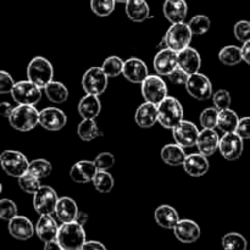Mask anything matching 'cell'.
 Here are the masks:
<instances>
[{
    "label": "cell",
    "instance_id": "6da1fadb",
    "mask_svg": "<svg viewBox=\"0 0 250 250\" xmlns=\"http://www.w3.org/2000/svg\"><path fill=\"white\" fill-rule=\"evenodd\" d=\"M183 106L176 98L166 97L158 104V122L167 129H173L183 121Z\"/></svg>",
    "mask_w": 250,
    "mask_h": 250
},
{
    "label": "cell",
    "instance_id": "7a4b0ae2",
    "mask_svg": "<svg viewBox=\"0 0 250 250\" xmlns=\"http://www.w3.org/2000/svg\"><path fill=\"white\" fill-rule=\"evenodd\" d=\"M56 239L63 250H81L87 242L84 229L76 221L61 225Z\"/></svg>",
    "mask_w": 250,
    "mask_h": 250
},
{
    "label": "cell",
    "instance_id": "3957f363",
    "mask_svg": "<svg viewBox=\"0 0 250 250\" xmlns=\"http://www.w3.org/2000/svg\"><path fill=\"white\" fill-rule=\"evenodd\" d=\"M9 122L11 127L20 132L32 131L39 125V111L34 105H17L10 115Z\"/></svg>",
    "mask_w": 250,
    "mask_h": 250
},
{
    "label": "cell",
    "instance_id": "277c9868",
    "mask_svg": "<svg viewBox=\"0 0 250 250\" xmlns=\"http://www.w3.org/2000/svg\"><path fill=\"white\" fill-rule=\"evenodd\" d=\"M27 77L28 81L38 85L39 88H45L53 81L54 68L50 61L43 56H36L29 61L27 66Z\"/></svg>",
    "mask_w": 250,
    "mask_h": 250
},
{
    "label": "cell",
    "instance_id": "5b68a950",
    "mask_svg": "<svg viewBox=\"0 0 250 250\" xmlns=\"http://www.w3.org/2000/svg\"><path fill=\"white\" fill-rule=\"evenodd\" d=\"M0 165L6 175L19 178L28 171L29 163L21 151L5 150L0 154Z\"/></svg>",
    "mask_w": 250,
    "mask_h": 250
},
{
    "label": "cell",
    "instance_id": "8992f818",
    "mask_svg": "<svg viewBox=\"0 0 250 250\" xmlns=\"http://www.w3.org/2000/svg\"><path fill=\"white\" fill-rule=\"evenodd\" d=\"M164 37L166 39L167 48L178 53V51L183 50L187 46H189L190 42H192L193 33L187 23L181 22V23H173L167 29V32H166V34Z\"/></svg>",
    "mask_w": 250,
    "mask_h": 250
},
{
    "label": "cell",
    "instance_id": "52a82bcc",
    "mask_svg": "<svg viewBox=\"0 0 250 250\" xmlns=\"http://www.w3.org/2000/svg\"><path fill=\"white\" fill-rule=\"evenodd\" d=\"M142 95L146 102L158 105L167 97V85L160 76L149 75L142 82Z\"/></svg>",
    "mask_w": 250,
    "mask_h": 250
},
{
    "label": "cell",
    "instance_id": "ba28073f",
    "mask_svg": "<svg viewBox=\"0 0 250 250\" xmlns=\"http://www.w3.org/2000/svg\"><path fill=\"white\" fill-rule=\"evenodd\" d=\"M107 76L103 71L102 67H93L88 68L84 72L82 77V87L85 94H93V95H102L103 93L106 90L107 88Z\"/></svg>",
    "mask_w": 250,
    "mask_h": 250
},
{
    "label": "cell",
    "instance_id": "9c48e42d",
    "mask_svg": "<svg viewBox=\"0 0 250 250\" xmlns=\"http://www.w3.org/2000/svg\"><path fill=\"white\" fill-rule=\"evenodd\" d=\"M11 97L19 105H36L42 99V90L31 81H20L15 83Z\"/></svg>",
    "mask_w": 250,
    "mask_h": 250
},
{
    "label": "cell",
    "instance_id": "30bf717a",
    "mask_svg": "<svg viewBox=\"0 0 250 250\" xmlns=\"http://www.w3.org/2000/svg\"><path fill=\"white\" fill-rule=\"evenodd\" d=\"M58 194L49 186H42L33 194V208L37 214L53 215L55 214V208L58 204Z\"/></svg>",
    "mask_w": 250,
    "mask_h": 250
},
{
    "label": "cell",
    "instance_id": "8fae6325",
    "mask_svg": "<svg viewBox=\"0 0 250 250\" xmlns=\"http://www.w3.org/2000/svg\"><path fill=\"white\" fill-rule=\"evenodd\" d=\"M186 89L190 97L197 100H208L212 95V85L209 78L203 73H193L188 77Z\"/></svg>",
    "mask_w": 250,
    "mask_h": 250
},
{
    "label": "cell",
    "instance_id": "7c38bea8",
    "mask_svg": "<svg viewBox=\"0 0 250 250\" xmlns=\"http://www.w3.org/2000/svg\"><path fill=\"white\" fill-rule=\"evenodd\" d=\"M244 139L241 138L236 132L225 133L222 138H220L219 150L221 155L226 160L233 161L242 156L244 150Z\"/></svg>",
    "mask_w": 250,
    "mask_h": 250
},
{
    "label": "cell",
    "instance_id": "4fadbf2b",
    "mask_svg": "<svg viewBox=\"0 0 250 250\" xmlns=\"http://www.w3.org/2000/svg\"><path fill=\"white\" fill-rule=\"evenodd\" d=\"M172 136L176 143L182 148H192L197 146L199 129L193 122L183 120L180 125L172 129Z\"/></svg>",
    "mask_w": 250,
    "mask_h": 250
},
{
    "label": "cell",
    "instance_id": "5bb4252c",
    "mask_svg": "<svg viewBox=\"0 0 250 250\" xmlns=\"http://www.w3.org/2000/svg\"><path fill=\"white\" fill-rule=\"evenodd\" d=\"M67 122L65 112L58 107H45L39 111V125L48 131H60Z\"/></svg>",
    "mask_w": 250,
    "mask_h": 250
},
{
    "label": "cell",
    "instance_id": "9a60e30c",
    "mask_svg": "<svg viewBox=\"0 0 250 250\" xmlns=\"http://www.w3.org/2000/svg\"><path fill=\"white\" fill-rule=\"evenodd\" d=\"M154 70L159 76H168L176 67H178L177 53L170 48L163 49L154 58Z\"/></svg>",
    "mask_w": 250,
    "mask_h": 250
},
{
    "label": "cell",
    "instance_id": "2e32d148",
    "mask_svg": "<svg viewBox=\"0 0 250 250\" xmlns=\"http://www.w3.org/2000/svg\"><path fill=\"white\" fill-rule=\"evenodd\" d=\"M173 233L180 242L190 244L200 238V227L197 222L192 221V220L183 219L177 222L173 229Z\"/></svg>",
    "mask_w": 250,
    "mask_h": 250
},
{
    "label": "cell",
    "instance_id": "e0dca14e",
    "mask_svg": "<svg viewBox=\"0 0 250 250\" xmlns=\"http://www.w3.org/2000/svg\"><path fill=\"white\" fill-rule=\"evenodd\" d=\"M9 233L19 241H27L32 238L36 232V227L31 222V220L27 219L26 216H15L9 221Z\"/></svg>",
    "mask_w": 250,
    "mask_h": 250
},
{
    "label": "cell",
    "instance_id": "ac0fdd59",
    "mask_svg": "<svg viewBox=\"0 0 250 250\" xmlns=\"http://www.w3.org/2000/svg\"><path fill=\"white\" fill-rule=\"evenodd\" d=\"M122 75L129 82L141 83L142 84V82L149 76V72L148 67L143 60L138 58H131L125 61Z\"/></svg>",
    "mask_w": 250,
    "mask_h": 250
},
{
    "label": "cell",
    "instance_id": "d6986e66",
    "mask_svg": "<svg viewBox=\"0 0 250 250\" xmlns=\"http://www.w3.org/2000/svg\"><path fill=\"white\" fill-rule=\"evenodd\" d=\"M177 62L178 67L182 68L188 75H193V73L199 72V68L202 66V58L194 48L187 46L177 53Z\"/></svg>",
    "mask_w": 250,
    "mask_h": 250
},
{
    "label": "cell",
    "instance_id": "ffe728a7",
    "mask_svg": "<svg viewBox=\"0 0 250 250\" xmlns=\"http://www.w3.org/2000/svg\"><path fill=\"white\" fill-rule=\"evenodd\" d=\"M97 172L98 168L97 166H95L94 161L81 160L77 161L76 164H73V166L71 167L70 171V176L75 182L84 185V183L92 182Z\"/></svg>",
    "mask_w": 250,
    "mask_h": 250
},
{
    "label": "cell",
    "instance_id": "44dd1931",
    "mask_svg": "<svg viewBox=\"0 0 250 250\" xmlns=\"http://www.w3.org/2000/svg\"><path fill=\"white\" fill-rule=\"evenodd\" d=\"M220 137L215 129L203 128L202 132H199V137L197 141L198 150L204 156H211L216 153L219 149Z\"/></svg>",
    "mask_w": 250,
    "mask_h": 250
},
{
    "label": "cell",
    "instance_id": "7402d4cb",
    "mask_svg": "<svg viewBox=\"0 0 250 250\" xmlns=\"http://www.w3.org/2000/svg\"><path fill=\"white\" fill-rule=\"evenodd\" d=\"M59 229L60 227L51 215H42L36 225V233L42 242L46 243L58 238Z\"/></svg>",
    "mask_w": 250,
    "mask_h": 250
},
{
    "label": "cell",
    "instance_id": "603a6c76",
    "mask_svg": "<svg viewBox=\"0 0 250 250\" xmlns=\"http://www.w3.org/2000/svg\"><path fill=\"white\" fill-rule=\"evenodd\" d=\"M134 121L142 128H150L158 122V105L146 102L139 105L134 115Z\"/></svg>",
    "mask_w": 250,
    "mask_h": 250
},
{
    "label": "cell",
    "instance_id": "cb8c5ba5",
    "mask_svg": "<svg viewBox=\"0 0 250 250\" xmlns=\"http://www.w3.org/2000/svg\"><path fill=\"white\" fill-rule=\"evenodd\" d=\"M164 15L171 23H181L185 21L188 12L186 0H165L163 6Z\"/></svg>",
    "mask_w": 250,
    "mask_h": 250
},
{
    "label": "cell",
    "instance_id": "d4e9b609",
    "mask_svg": "<svg viewBox=\"0 0 250 250\" xmlns=\"http://www.w3.org/2000/svg\"><path fill=\"white\" fill-rule=\"evenodd\" d=\"M78 207L77 203L68 197L59 198L58 204L55 208V215L58 220L62 224H67V222L76 221V217L78 215Z\"/></svg>",
    "mask_w": 250,
    "mask_h": 250
},
{
    "label": "cell",
    "instance_id": "484cf974",
    "mask_svg": "<svg viewBox=\"0 0 250 250\" xmlns=\"http://www.w3.org/2000/svg\"><path fill=\"white\" fill-rule=\"evenodd\" d=\"M182 166L186 172L192 176V177H202L209 171L208 158L200 153L187 155Z\"/></svg>",
    "mask_w": 250,
    "mask_h": 250
},
{
    "label": "cell",
    "instance_id": "4316f807",
    "mask_svg": "<svg viewBox=\"0 0 250 250\" xmlns=\"http://www.w3.org/2000/svg\"><path fill=\"white\" fill-rule=\"evenodd\" d=\"M154 219L159 226L166 229H173L181 220L177 210L170 205H160L154 212Z\"/></svg>",
    "mask_w": 250,
    "mask_h": 250
},
{
    "label": "cell",
    "instance_id": "83f0119b",
    "mask_svg": "<svg viewBox=\"0 0 250 250\" xmlns=\"http://www.w3.org/2000/svg\"><path fill=\"white\" fill-rule=\"evenodd\" d=\"M102 111V103L99 97L93 94H87L78 103V112L82 119H93L94 120Z\"/></svg>",
    "mask_w": 250,
    "mask_h": 250
},
{
    "label": "cell",
    "instance_id": "f1b7e54d",
    "mask_svg": "<svg viewBox=\"0 0 250 250\" xmlns=\"http://www.w3.org/2000/svg\"><path fill=\"white\" fill-rule=\"evenodd\" d=\"M126 15L133 22H143L150 15V7L146 0H128L126 2Z\"/></svg>",
    "mask_w": 250,
    "mask_h": 250
},
{
    "label": "cell",
    "instance_id": "f546056e",
    "mask_svg": "<svg viewBox=\"0 0 250 250\" xmlns=\"http://www.w3.org/2000/svg\"><path fill=\"white\" fill-rule=\"evenodd\" d=\"M161 159L165 164H167L168 166H180L183 165L185 163L186 155L185 148H182L181 146L176 144H167V146H164L161 149Z\"/></svg>",
    "mask_w": 250,
    "mask_h": 250
},
{
    "label": "cell",
    "instance_id": "4dcf8cb0",
    "mask_svg": "<svg viewBox=\"0 0 250 250\" xmlns=\"http://www.w3.org/2000/svg\"><path fill=\"white\" fill-rule=\"evenodd\" d=\"M239 117L236 111L231 109H225L219 111V119H217V127L224 133H231L236 132L237 126L239 124Z\"/></svg>",
    "mask_w": 250,
    "mask_h": 250
},
{
    "label": "cell",
    "instance_id": "1f68e13d",
    "mask_svg": "<svg viewBox=\"0 0 250 250\" xmlns=\"http://www.w3.org/2000/svg\"><path fill=\"white\" fill-rule=\"evenodd\" d=\"M44 92H45L46 98L54 104H61L66 102L68 98V89L66 85L56 81H51L48 85H45Z\"/></svg>",
    "mask_w": 250,
    "mask_h": 250
},
{
    "label": "cell",
    "instance_id": "d6a6232c",
    "mask_svg": "<svg viewBox=\"0 0 250 250\" xmlns=\"http://www.w3.org/2000/svg\"><path fill=\"white\" fill-rule=\"evenodd\" d=\"M77 133L80 138L84 142H90L100 136V129L98 124L93 119H83L78 125Z\"/></svg>",
    "mask_w": 250,
    "mask_h": 250
},
{
    "label": "cell",
    "instance_id": "836d02e7",
    "mask_svg": "<svg viewBox=\"0 0 250 250\" xmlns=\"http://www.w3.org/2000/svg\"><path fill=\"white\" fill-rule=\"evenodd\" d=\"M219 60L226 66H236L243 60L242 49L236 45H227L220 50Z\"/></svg>",
    "mask_w": 250,
    "mask_h": 250
},
{
    "label": "cell",
    "instance_id": "e575fe53",
    "mask_svg": "<svg viewBox=\"0 0 250 250\" xmlns=\"http://www.w3.org/2000/svg\"><path fill=\"white\" fill-rule=\"evenodd\" d=\"M92 183L99 193H110L114 188V177L106 170H98Z\"/></svg>",
    "mask_w": 250,
    "mask_h": 250
},
{
    "label": "cell",
    "instance_id": "d590c367",
    "mask_svg": "<svg viewBox=\"0 0 250 250\" xmlns=\"http://www.w3.org/2000/svg\"><path fill=\"white\" fill-rule=\"evenodd\" d=\"M222 248L224 250H247L248 242L241 233L229 232L222 238Z\"/></svg>",
    "mask_w": 250,
    "mask_h": 250
},
{
    "label": "cell",
    "instance_id": "8d00e7d4",
    "mask_svg": "<svg viewBox=\"0 0 250 250\" xmlns=\"http://www.w3.org/2000/svg\"><path fill=\"white\" fill-rule=\"evenodd\" d=\"M125 61L119 56H109L103 62L102 68L107 77H117L124 72Z\"/></svg>",
    "mask_w": 250,
    "mask_h": 250
},
{
    "label": "cell",
    "instance_id": "74e56055",
    "mask_svg": "<svg viewBox=\"0 0 250 250\" xmlns=\"http://www.w3.org/2000/svg\"><path fill=\"white\" fill-rule=\"evenodd\" d=\"M53 171V166L45 159H36V160L31 161L28 166V172L34 175L38 178H45Z\"/></svg>",
    "mask_w": 250,
    "mask_h": 250
},
{
    "label": "cell",
    "instance_id": "f35d334b",
    "mask_svg": "<svg viewBox=\"0 0 250 250\" xmlns=\"http://www.w3.org/2000/svg\"><path fill=\"white\" fill-rule=\"evenodd\" d=\"M19 186L24 193L34 194V193L42 187L41 178L36 177V176L32 175V173H29L28 171H27L24 175H22L21 177H19Z\"/></svg>",
    "mask_w": 250,
    "mask_h": 250
},
{
    "label": "cell",
    "instance_id": "ab89813d",
    "mask_svg": "<svg viewBox=\"0 0 250 250\" xmlns=\"http://www.w3.org/2000/svg\"><path fill=\"white\" fill-rule=\"evenodd\" d=\"M116 0H90V9L97 16L106 17L115 10Z\"/></svg>",
    "mask_w": 250,
    "mask_h": 250
},
{
    "label": "cell",
    "instance_id": "60d3db41",
    "mask_svg": "<svg viewBox=\"0 0 250 250\" xmlns=\"http://www.w3.org/2000/svg\"><path fill=\"white\" fill-rule=\"evenodd\" d=\"M188 26H189L193 34H195V36H202V34L207 33L209 31L210 26H211V22H210L209 17L205 16V15H197V16H194L190 20Z\"/></svg>",
    "mask_w": 250,
    "mask_h": 250
},
{
    "label": "cell",
    "instance_id": "b9f144b4",
    "mask_svg": "<svg viewBox=\"0 0 250 250\" xmlns=\"http://www.w3.org/2000/svg\"><path fill=\"white\" fill-rule=\"evenodd\" d=\"M217 119H219V110L216 107H208L200 114V125L203 128L215 129L217 127Z\"/></svg>",
    "mask_w": 250,
    "mask_h": 250
},
{
    "label": "cell",
    "instance_id": "7bdbcfd3",
    "mask_svg": "<svg viewBox=\"0 0 250 250\" xmlns=\"http://www.w3.org/2000/svg\"><path fill=\"white\" fill-rule=\"evenodd\" d=\"M15 216H17V207L15 202L11 199L0 200V219L10 221Z\"/></svg>",
    "mask_w": 250,
    "mask_h": 250
},
{
    "label": "cell",
    "instance_id": "ee69618b",
    "mask_svg": "<svg viewBox=\"0 0 250 250\" xmlns=\"http://www.w3.org/2000/svg\"><path fill=\"white\" fill-rule=\"evenodd\" d=\"M231 94H229L227 90L225 89H220L212 95V103H214L215 107H216L219 111L225 109H229L231 106Z\"/></svg>",
    "mask_w": 250,
    "mask_h": 250
},
{
    "label": "cell",
    "instance_id": "f6af8a7d",
    "mask_svg": "<svg viewBox=\"0 0 250 250\" xmlns=\"http://www.w3.org/2000/svg\"><path fill=\"white\" fill-rule=\"evenodd\" d=\"M234 37L238 39L242 43H246V42L250 41V22L246 21V20H242L238 21L234 24L233 28Z\"/></svg>",
    "mask_w": 250,
    "mask_h": 250
},
{
    "label": "cell",
    "instance_id": "bcb514c9",
    "mask_svg": "<svg viewBox=\"0 0 250 250\" xmlns=\"http://www.w3.org/2000/svg\"><path fill=\"white\" fill-rule=\"evenodd\" d=\"M94 164L98 170H109L114 166L115 156L111 153H100L94 159Z\"/></svg>",
    "mask_w": 250,
    "mask_h": 250
},
{
    "label": "cell",
    "instance_id": "7dc6e473",
    "mask_svg": "<svg viewBox=\"0 0 250 250\" xmlns=\"http://www.w3.org/2000/svg\"><path fill=\"white\" fill-rule=\"evenodd\" d=\"M15 81L12 76L6 71L0 70V94H9L11 93L15 85Z\"/></svg>",
    "mask_w": 250,
    "mask_h": 250
},
{
    "label": "cell",
    "instance_id": "c3c4849f",
    "mask_svg": "<svg viewBox=\"0 0 250 250\" xmlns=\"http://www.w3.org/2000/svg\"><path fill=\"white\" fill-rule=\"evenodd\" d=\"M167 77H168V80L171 81V83L181 85V84H186V83H187L189 75H188L187 72H185V71H183L181 67H176L175 70H173L172 72L167 76Z\"/></svg>",
    "mask_w": 250,
    "mask_h": 250
},
{
    "label": "cell",
    "instance_id": "681fc988",
    "mask_svg": "<svg viewBox=\"0 0 250 250\" xmlns=\"http://www.w3.org/2000/svg\"><path fill=\"white\" fill-rule=\"evenodd\" d=\"M236 133L238 134L241 138L250 139V117H243V119L239 120Z\"/></svg>",
    "mask_w": 250,
    "mask_h": 250
},
{
    "label": "cell",
    "instance_id": "f907efd6",
    "mask_svg": "<svg viewBox=\"0 0 250 250\" xmlns=\"http://www.w3.org/2000/svg\"><path fill=\"white\" fill-rule=\"evenodd\" d=\"M81 250H107L106 247L98 241H87Z\"/></svg>",
    "mask_w": 250,
    "mask_h": 250
},
{
    "label": "cell",
    "instance_id": "816d5d0a",
    "mask_svg": "<svg viewBox=\"0 0 250 250\" xmlns=\"http://www.w3.org/2000/svg\"><path fill=\"white\" fill-rule=\"evenodd\" d=\"M12 110H14V106H12L10 103L7 102L0 103V115H1L2 117H7V119H9L10 115L12 114Z\"/></svg>",
    "mask_w": 250,
    "mask_h": 250
},
{
    "label": "cell",
    "instance_id": "f5cc1de1",
    "mask_svg": "<svg viewBox=\"0 0 250 250\" xmlns=\"http://www.w3.org/2000/svg\"><path fill=\"white\" fill-rule=\"evenodd\" d=\"M242 58H243V61H246L247 63L250 66V41L243 43V46H242Z\"/></svg>",
    "mask_w": 250,
    "mask_h": 250
},
{
    "label": "cell",
    "instance_id": "db71d44e",
    "mask_svg": "<svg viewBox=\"0 0 250 250\" xmlns=\"http://www.w3.org/2000/svg\"><path fill=\"white\" fill-rule=\"evenodd\" d=\"M43 250H63V249L61 248V246L59 244L58 239H55V241H50V242H46V243H44Z\"/></svg>",
    "mask_w": 250,
    "mask_h": 250
},
{
    "label": "cell",
    "instance_id": "11a10c76",
    "mask_svg": "<svg viewBox=\"0 0 250 250\" xmlns=\"http://www.w3.org/2000/svg\"><path fill=\"white\" fill-rule=\"evenodd\" d=\"M87 221H88V215L83 211H78L77 217H76V222H78L80 225L84 226V225L87 224Z\"/></svg>",
    "mask_w": 250,
    "mask_h": 250
},
{
    "label": "cell",
    "instance_id": "9f6ffc18",
    "mask_svg": "<svg viewBox=\"0 0 250 250\" xmlns=\"http://www.w3.org/2000/svg\"><path fill=\"white\" fill-rule=\"evenodd\" d=\"M128 0H116V2H127Z\"/></svg>",
    "mask_w": 250,
    "mask_h": 250
},
{
    "label": "cell",
    "instance_id": "6f0895ef",
    "mask_svg": "<svg viewBox=\"0 0 250 250\" xmlns=\"http://www.w3.org/2000/svg\"><path fill=\"white\" fill-rule=\"evenodd\" d=\"M1 190H2V187H1V183H0V194H1Z\"/></svg>",
    "mask_w": 250,
    "mask_h": 250
}]
</instances>
